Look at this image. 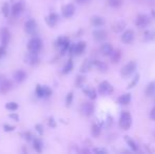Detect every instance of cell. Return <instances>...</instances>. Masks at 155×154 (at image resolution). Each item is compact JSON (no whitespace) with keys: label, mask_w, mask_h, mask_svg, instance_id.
I'll list each match as a JSON object with an SVG mask.
<instances>
[{"label":"cell","mask_w":155,"mask_h":154,"mask_svg":"<svg viewBox=\"0 0 155 154\" xmlns=\"http://www.w3.org/2000/svg\"><path fill=\"white\" fill-rule=\"evenodd\" d=\"M131 125H132V117H131V114L128 111L121 112L120 118H119V127L123 130H129Z\"/></svg>","instance_id":"1"},{"label":"cell","mask_w":155,"mask_h":154,"mask_svg":"<svg viewBox=\"0 0 155 154\" xmlns=\"http://www.w3.org/2000/svg\"><path fill=\"white\" fill-rule=\"evenodd\" d=\"M85 48H87V44L85 41H79L76 44H70L68 51L71 55H81L85 52Z\"/></svg>","instance_id":"2"},{"label":"cell","mask_w":155,"mask_h":154,"mask_svg":"<svg viewBox=\"0 0 155 154\" xmlns=\"http://www.w3.org/2000/svg\"><path fill=\"white\" fill-rule=\"evenodd\" d=\"M42 48V41L38 37L32 38L28 43V50L29 52H33V53H38Z\"/></svg>","instance_id":"3"},{"label":"cell","mask_w":155,"mask_h":154,"mask_svg":"<svg viewBox=\"0 0 155 154\" xmlns=\"http://www.w3.org/2000/svg\"><path fill=\"white\" fill-rule=\"evenodd\" d=\"M135 70H136V62L135 61H130L126 66L123 67L121 71H120V75L123 76V78H127V77L132 75L135 72Z\"/></svg>","instance_id":"4"},{"label":"cell","mask_w":155,"mask_h":154,"mask_svg":"<svg viewBox=\"0 0 155 154\" xmlns=\"http://www.w3.org/2000/svg\"><path fill=\"white\" fill-rule=\"evenodd\" d=\"M98 92L99 94L101 95L105 96V95H110L112 94L113 92V87L109 81H103V82L99 83V86H98Z\"/></svg>","instance_id":"5"},{"label":"cell","mask_w":155,"mask_h":154,"mask_svg":"<svg viewBox=\"0 0 155 154\" xmlns=\"http://www.w3.org/2000/svg\"><path fill=\"white\" fill-rule=\"evenodd\" d=\"M94 105L92 102H83L81 106H80V112L85 115V116H91L93 113H94Z\"/></svg>","instance_id":"6"},{"label":"cell","mask_w":155,"mask_h":154,"mask_svg":"<svg viewBox=\"0 0 155 154\" xmlns=\"http://www.w3.org/2000/svg\"><path fill=\"white\" fill-rule=\"evenodd\" d=\"M135 23L138 28L144 29L150 23V18H149L148 15H146V14H139V15L137 16V18H136Z\"/></svg>","instance_id":"7"},{"label":"cell","mask_w":155,"mask_h":154,"mask_svg":"<svg viewBox=\"0 0 155 154\" xmlns=\"http://www.w3.org/2000/svg\"><path fill=\"white\" fill-rule=\"evenodd\" d=\"M24 62L30 64V66H35L39 62V57H38V53H33V52H29L24 57Z\"/></svg>","instance_id":"8"},{"label":"cell","mask_w":155,"mask_h":154,"mask_svg":"<svg viewBox=\"0 0 155 154\" xmlns=\"http://www.w3.org/2000/svg\"><path fill=\"white\" fill-rule=\"evenodd\" d=\"M36 30H37V22L34 19H30L24 23V31L30 35L35 34Z\"/></svg>","instance_id":"9"},{"label":"cell","mask_w":155,"mask_h":154,"mask_svg":"<svg viewBox=\"0 0 155 154\" xmlns=\"http://www.w3.org/2000/svg\"><path fill=\"white\" fill-rule=\"evenodd\" d=\"M24 10V3L22 1H20V2H17L15 4L13 5L12 9H11V14H12L14 17H18V16L21 14Z\"/></svg>","instance_id":"10"},{"label":"cell","mask_w":155,"mask_h":154,"mask_svg":"<svg viewBox=\"0 0 155 154\" xmlns=\"http://www.w3.org/2000/svg\"><path fill=\"white\" fill-rule=\"evenodd\" d=\"M61 13H62V16L65 18H71L74 15V13H75V6H74V4H72V3L65 4L62 8Z\"/></svg>","instance_id":"11"},{"label":"cell","mask_w":155,"mask_h":154,"mask_svg":"<svg viewBox=\"0 0 155 154\" xmlns=\"http://www.w3.org/2000/svg\"><path fill=\"white\" fill-rule=\"evenodd\" d=\"M134 38H135V34L132 30H126L121 35V41L123 43H131L133 42Z\"/></svg>","instance_id":"12"},{"label":"cell","mask_w":155,"mask_h":154,"mask_svg":"<svg viewBox=\"0 0 155 154\" xmlns=\"http://www.w3.org/2000/svg\"><path fill=\"white\" fill-rule=\"evenodd\" d=\"M0 38H1V46L6 48L9 41H10V32L6 28H3L0 31Z\"/></svg>","instance_id":"13"},{"label":"cell","mask_w":155,"mask_h":154,"mask_svg":"<svg viewBox=\"0 0 155 154\" xmlns=\"http://www.w3.org/2000/svg\"><path fill=\"white\" fill-rule=\"evenodd\" d=\"M93 37L96 41H103L107 38V32L105 30H101V29H98L93 32Z\"/></svg>","instance_id":"14"},{"label":"cell","mask_w":155,"mask_h":154,"mask_svg":"<svg viewBox=\"0 0 155 154\" xmlns=\"http://www.w3.org/2000/svg\"><path fill=\"white\" fill-rule=\"evenodd\" d=\"M14 79L17 81L18 83H21L27 79V73L22 70H17L14 72Z\"/></svg>","instance_id":"15"},{"label":"cell","mask_w":155,"mask_h":154,"mask_svg":"<svg viewBox=\"0 0 155 154\" xmlns=\"http://www.w3.org/2000/svg\"><path fill=\"white\" fill-rule=\"evenodd\" d=\"M58 19H59V16H58L57 14H55V13H51L50 15L47 17L45 20H47V23H48L50 27H55L58 22Z\"/></svg>","instance_id":"16"},{"label":"cell","mask_w":155,"mask_h":154,"mask_svg":"<svg viewBox=\"0 0 155 154\" xmlns=\"http://www.w3.org/2000/svg\"><path fill=\"white\" fill-rule=\"evenodd\" d=\"M113 51V47L111 43L107 42V43H103V46L100 47V53L103 54V56H110V54L112 53Z\"/></svg>","instance_id":"17"},{"label":"cell","mask_w":155,"mask_h":154,"mask_svg":"<svg viewBox=\"0 0 155 154\" xmlns=\"http://www.w3.org/2000/svg\"><path fill=\"white\" fill-rule=\"evenodd\" d=\"M12 87L13 85L10 80H3L1 82V85H0V92L3 94L8 93V92H10L12 90Z\"/></svg>","instance_id":"18"},{"label":"cell","mask_w":155,"mask_h":154,"mask_svg":"<svg viewBox=\"0 0 155 154\" xmlns=\"http://www.w3.org/2000/svg\"><path fill=\"white\" fill-rule=\"evenodd\" d=\"M120 57H121V52H120V50H118V49L114 50V49H113L112 53L110 54L111 61H112L113 63H118L120 60Z\"/></svg>","instance_id":"19"},{"label":"cell","mask_w":155,"mask_h":154,"mask_svg":"<svg viewBox=\"0 0 155 154\" xmlns=\"http://www.w3.org/2000/svg\"><path fill=\"white\" fill-rule=\"evenodd\" d=\"M91 23H92V25H94V27L99 28V27L105 24V20H103V17L96 15V16H92V17H91Z\"/></svg>","instance_id":"20"},{"label":"cell","mask_w":155,"mask_h":154,"mask_svg":"<svg viewBox=\"0 0 155 154\" xmlns=\"http://www.w3.org/2000/svg\"><path fill=\"white\" fill-rule=\"evenodd\" d=\"M126 28V22L125 21H117L112 25V31L115 33H120L123 32V29Z\"/></svg>","instance_id":"21"},{"label":"cell","mask_w":155,"mask_h":154,"mask_svg":"<svg viewBox=\"0 0 155 154\" xmlns=\"http://www.w3.org/2000/svg\"><path fill=\"white\" fill-rule=\"evenodd\" d=\"M93 64L96 67V68L99 70L101 73H105V72L108 71V66H107V63H105L103 61H100V60H95V61H93Z\"/></svg>","instance_id":"22"},{"label":"cell","mask_w":155,"mask_h":154,"mask_svg":"<svg viewBox=\"0 0 155 154\" xmlns=\"http://www.w3.org/2000/svg\"><path fill=\"white\" fill-rule=\"evenodd\" d=\"M92 66H93L92 61L89 60V59H85L83 64H81V67H80V72L81 73H87V72H89L91 70Z\"/></svg>","instance_id":"23"},{"label":"cell","mask_w":155,"mask_h":154,"mask_svg":"<svg viewBox=\"0 0 155 154\" xmlns=\"http://www.w3.org/2000/svg\"><path fill=\"white\" fill-rule=\"evenodd\" d=\"M146 96H153L155 94V81H152L147 86L145 90Z\"/></svg>","instance_id":"24"},{"label":"cell","mask_w":155,"mask_h":154,"mask_svg":"<svg viewBox=\"0 0 155 154\" xmlns=\"http://www.w3.org/2000/svg\"><path fill=\"white\" fill-rule=\"evenodd\" d=\"M83 92H85V94L90 99H96V97H97V93H96V91L93 88H85V89H83Z\"/></svg>","instance_id":"25"},{"label":"cell","mask_w":155,"mask_h":154,"mask_svg":"<svg viewBox=\"0 0 155 154\" xmlns=\"http://www.w3.org/2000/svg\"><path fill=\"white\" fill-rule=\"evenodd\" d=\"M130 101H131V94L129 93L123 94V95L118 98V102H119L120 105H129Z\"/></svg>","instance_id":"26"},{"label":"cell","mask_w":155,"mask_h":154,"mask_svg":"<svg viewBox=\"0 0 155 154\" xmlns=\"http://www.w3.org/2000/svg\"><path fill=\"white\" fill-rule=\"evenodd\" d=\"M126 142H127V144L129 145V147H130L131 149H132V151H135V152L138 151L137 144H136V143L134 142V140H133V139L131 138L130 136H126Z\"/></svg>","instance_id":"27"},{"label":"cell","mask_w":155,"mask_h":154,"mask_svg":"<svg viewBox=\"0 0 155 154\" xmlns=\"http://www.w3.org/2000/svg\"><path fill=\"white\" fill-rule=\"evenodd\" d=\"M73 67H74V64H73V60L72 59H69L62 69V74H69L73 70Z\"/></svg>","instance_id":"28"},{"label":"cell","mask_w":155,"mask_h":154,"mask_svg":"<svg viewBox=\"0 0 155 154\" xmlns=\"http://www.w3.org/2000/svg\"><path fill=\"white\" fill-rule=\"evenodd\" d=\"M33 147H34L35 151H37L38 153H41V151H42V142L39 138H35L33 140Z\"/></svg>","instance_id":"29"},{"label":"cell","mask_w":155,"mask_h":154,"mask_svg":"<svg viewBox=\"0 0 155 154\" xmlns=\"http://www.w3.org/2000/svg\"><path fill=\"white\" fill-rule=\"evenodd\" d=\"M1 12H2L3 16L4 17L8 18L10 16V13H11V9H10V5H9L8 2H4L2 5V8H1Z\"/></svg>","instance_id":"30"},{"label":"cell","mask_w":155,"mask_h":154,"mask_svg":"<svg viewBox=\"0 0 155 154\" xmlns=\"http://www.w3.org/2000/svg\"><path fill=\"white\" fill-rule=\"evenodd\" d=\"M100 132H101V129L98 125H93L92 126V135L94 137H98L100 135Z\"/></svg>","instance_id":"31"},{"label":"cell","mask_w":155,"mask_h":154,"mask_svg":"<svg viewBox=\"0 0 155 154\" xmlns=\"http://www.w3.org/2000/svg\"><path fill=\"white\" fill-rule=\"evenodd\" d=\"M155 39V31H148L145 34V40L151 41Z\"/></svg>","instance_id":"32"},{"label":"cell","mask_w":155,"mask_h":154,"mask_svg":"<svg viewBox=\"0 0 155 154\" xmlns=\"http://www.w3.org/2000/svg\"><path fill=\"white\" fill-rule=\"evenodd\" d=\"M35 93H36V95H37V97H39V98H43V97H44V95H43V86L37 85V86H36Z\"/></svg>","instance_id":"33"},{"label":"cell","mask_w":155,"mask_h":154,"mask_svg":"<svg viewBox=\"0 0 155 154\" xmlns=\"http://www.w3.org/2000/svg\"><path fill=\"white\" fill-rule=\"evenodd\" d=\"M123 3L121 0H108V4L110 5L111 8H118Z\"/></svg>","instance_id":"34"},{"label":"cell","mask_w":155,"mask_h":154,"mask_svg":"<svg viewBox=\"0 0 155 154\" xmlns=\"http://www.w3.org/2000/svg\"><path fill=\"white\" fill-rule=\"evenodd\" d=\"M5 108L10 110V111H16L18 109V104L17 102H14V101H11V102H8L5 105Z\"/></svg>","instance_id":"35"},{"label":"cell","mask_w":155,"mask_h":154,"mask_svg":"<svg viewBox=\"0 0 155 154\" xmlns=\"http://www.w3.org/2000/svg\"><path fill=\"white\" fill-rule=\"evenodd\" d=\"M73 98H74V94H73V92H70L65 97V106L70 107L73 102Z\"/></svg>","instance_id":"36"},{"label":"cell","mask_w":155,"mask_h":154,"mask_svg":"<svg viewBox=\"0 0 155 154\" xmlns=\"http://www.w3.org/2000/svg\"><path fill=\"white\" fill-rule=\"evenodd\" d=\"M138 79H139V75H138V74H136V75L134 76V78L132 79V81H131V82L129 83V86H128V89L134 88V87L136 86V83L138 82Z\"/></svg>","instance_id":"37"},{"label":"cell","mask_w":155,"mask_h":154,"mask_svg":"<svg viewBox=\"0 0 155 154\" xmlns=\"http://www.w3.org/2000/svg\"><path fill=\"white\" fill-rule=\"evenodd\" d=\"M83 83H85V77L83 76H77V78H76V86L78 88H81L83 86Z\"/></svg>","instance_id":"38"},{"label":"cell","mask_w":155,"mask_h":154,"mask_svg":"<svg viewBox=\"0 0 155 154\" xmlns=\"http://www.w3.org/2000/svg\"><path fill=\"white\" fill-rule=\"evenodd\" d=\"M43 95L44 97H50L52 95V90L48 86H43Z\"/></svg>","instance_id":"39"},{"label":"cell","mask_w":155,"mask_h":154,"mask_svg":"<svg viewBox=\"0 0 155 154\" xmlns=\"http://www.w3.org/2000/svg\"><path fill=\"white\" fill-rule=\"evenodd\" d=\"M93 152L96 154H107L108 151L103 148H95V149L93 150Z\"/></svg>","instance_id":"40"},{"label":"cell","mask_w":155,"mask_h":154,"mask_svg":"<svg viewBox=\"0 0 155 154\" xmlns=\"http://www.w3.org/2000/svg\"><path fill=\"white\" fill-rule=\"evenodd\" d=\"M35 130L37 131V133L39 134V135H42V134H43V127L41 126L40 124L36 125V126H35Z\"/></svg>","instance_id":"41"},{"label":"cell","mask_w":155,"mask_h":154,"mask_svg":"<svg viewBox=\"0 0 155 154\" xmlns=\"http://www.w3.org/2000/svg\"><path fill=\"white\" fill-rule=\"evenodd\" d=\"M3 129H4L5 132H12L15 130V127L10 126V125H4V126H3Z\"/></svg>","instance_id":"42"},{"label":"cell","mask_w":155,"mask_h":154,"mask_svg":"<svg viewBox=\"0 0 155 154\" xmlns=\"http://www.w3.org/2000/svg\"><path fill=\"white\" fill-rule=\"evenodd\" d=\"M49 126L52 127V128H55V127H56L55 119L53 118V117H50V118H49Z\"/></svg>","instance_id":"43"},{"label":"cell","mask_w":155,"mask_h":154,"mask_svg":"<svg viewBox=\"0 0 155 154\" xmlns=\"http://www.w3.org/2000/svg\"><path fill=\"white\" fill-rule=\"evenodd\" d=\"M4 54H5V47L1 46V47H0V58H1V57H3V56H4Z\"/></svg>","instance_id":"44"},{"label":"cell","mask_w":155,"mask_h":154,"mask_svg":"<svg viewBox=\"0 0 155 154\" xmlns=\"http://www.w3.org/2000/svg\"><path fill=\"white\" fill-rule=\"evenodd\" d=\"M24 138L27 139V140H31V139H32V133H31V132H27V133L24 134Z\"/></svg>","instance_id":"45"},{"label":"cell","mask_w":155,"mask_h":154,"mask_svg":"<svg viewBox=\"0 0 155 154\" xmlns=\"http://www.w3.org/2000/svg\"><path fill=\"white\" fill-rule=\"evenodd\" d=\"M150 117H151V119H152V120H155V107L152 109V110H151V112H150Z\"/></svg>","instance_id":"46"},{"label":"cell","mask_w":155,"mask_h":154,"mask_svg":"<svg viewBox=\"0 0 155 154\" xmlns=\"http://www.w3.org/2000/svg\"><path fill=\"white\" fill-rule=\"evenodd\" d=\"M10 117L14 119V120H16V121L19 120V116H18L17 114H10Z\"/></svg>","instance_id":"47"},{"label":"cell","mask_w":155,"mask_h":154,"mask_svg":"<svg viewBox=\"0 0 155 154\" xmlns=\"http://www.w3.org/2000/svg\"><path fill=\"white\" fill-rule=\"evenodd\" d=\"M78 3H87V2H89L90 0H76Z\"/></svg>","instance_id":"48"}]
</instances>
